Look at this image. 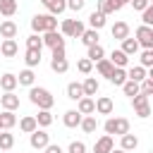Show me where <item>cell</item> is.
<instances>
[{"label":"cell","mask_w":153,"mask_h":153,"mask_svg":"<svg viewBox=\"0 0 153 153\" xmlns=\"http://www.w3.org/2000/svg\"><path fill=\"white\" fill-rule=\"evenodd\" d=\"M110 153H127V151H122V148H112Z\"/></svg>","instance_id":"cell-51"},{"label":"cell","mask_w":153,"mask_h":153,"mask_svg":"<svg viewBox=\"0 0 153 153\" xmlns=\"http://www.w3.org/2000/svg\"><path fill=\"white\" fill-rule=\"evenodd\" d=\"M12 146H14V134L0 131V151H10Z\"/></svg>","instance_id":"cell-39"},{"label":"cell","mask_w":153,"mask_h":153,"mask_svg":"<svg viewBox=\"0 0 153 153\" xmlns=\"http://www.w3.org/2000/svg\"><path fill=\"white\" fill-rule=\"evenodd\" d=\"M139 93H143V96H151V93H153V79H148V76H146V79L139 84Z\"/></svg>","instance_id":"cell-43"},{"label":"cell","mask_w":153,"mask_h":153,"mask_svg":"<svg viewBox=\"0 0 153 153\" xmlns=\"http://www.w3.org/2000/svg\"><path fill=\"white\" fill-rule=\"evenodd\" d=\"M29 143H31V148L43 151V148L50 143V136H48V131H45V129H36V131H31V134H29Z\"/></svg>","instance_id":"cell-6"},{"label":"cell","mask_w":153,"mask_h":153,"mask_svg":"<svg viewBox=\"0 0 153 153\" xmlns=\"http://www.w3.org/2000/svg\"><path fill=\"white\" fill-rule=\"evenodd\" d=\"M139 2H151V0H139Z\"/></svg>","instance_id":"cell-52"},{"label":"cell","mask_w":153,"mask_h":153,"mask_svg":"<svg viewBox=\"0 0 153 153\" xmlns=\"http://www.w3.org/2000/svg\"><path fill=\"white\" fill-rule=\"evenodd\" d=\"M0 124H2V131H10V129L17 124V115L10 112V110H2V112H0Z\"/></svg>","instance_id":"cell-24"},{"label":"cell","mask_w":153,"mask_h":153,"mask_svg":"<svg viewBox=\"0 0 153 153\" xmlns=\"http://www.w3.org/2000/svg\"><path fill=\"white\" fill-rule=\"evenodd\" d=\"M76 112L79 115H93L96 112V105H93V98H79L76 100Z\"/></svg>","instance_id":"cell-16"},{"label":"cell","mask_w":153,"mask_h":153,"mask_svg":"<svg viewBox=\"0 0 153 153\" xmlns=\"http://www.w3.org/2000/svg\"><path fill=\"white\" fill-rule=\"evenodd\" d=\"M139 60H141V67H143V69H146V67H153V50H143Z\"/></svg>","instance_id":"cell-45"},{"label":"cell","mask_w":153,"mask_h":153,"mask_svg":"<svg viewBox=\"0 0 153 153\" xmlns=\"http://www.w3.org/2000/svg\"><path fill=\"white\" fill-rule=\"evenodd\" d=\"M81 117H84V115H79L76 110H67V112L62 115V122H65V127L74 129V127H79V124H81Z\"/></svg>","instance_id":"cell-21"},{"label":"cell","mask_w":153,"mask_h":153,"mask_svg":"<svg viewBox=\"0 0 153 153\" xmlns=\"http://www.w3.org/2000/svg\"><path fill=\"white\" fill-rule=\"evenodd\" d=\"M122 91H124V96L134 98V96L139 93V84H136V81H129V79H127V81L122 84Z\"/></svg>","instance_id":"cell-41"},{"label":"cell","mask_w":153,"mask_h":153,"mask_svg":"<svg viewBox=\"0 0 153 153\" xmlns=\"http://www.w3.org/2000/svg\"><path fill=\"white\" fill-rule=\"evenodd\" d=\"M50 69H53V72H57V74H65V72L69 69L67 57H50Z\"/></svg>","instance_id":"cell-29"},{"label":"cell","mask_w":153,"mask_h":153,"mask_svg":"<svg viewBox=\"0 0 153 153\" xmlns=\"http://www.w3.org/2000/svg\"><path fill=\"white\" fill-rule=\"evenodd\" d=\"M120 50H122V53H124L127 57H129V55H136V53H139V43H136L134 38H124V41H122V48H120Z\"/></svg>","instance_id":"cell-35"},{"label":"cell","mask_w":153,"mask_h":153,"mask_svg":"<svg viewBox=\"0 0 153 153\" xmlns=\"http://www.w3.org/2000/svg\"><path fill=\"white\" fill-rule=\"evenodd\" d=\"M31 29H33V33L57 31V19L53 14H33L31 17Z\"/></svg>","instance_id":"cell-2"},{"label":"cell","mask_w":153,"mask_h":153,"mask_svg":"<svg viewBox=\"0 0 153 153\" xmlns=\"http://www.w3.org/2000/svg\"><path fill=\"white\" fill-rule=\"evenodd\" d=\"M134 36H136L134 41L139 43V48H143V50H153V29H151V26H143V24H141V26L136 29Z\"/></svg>","instance_id":"cell-5"},{"label":"cell","mask_w":153,"mask_h":153,"mask_svg":"<svg viewBox=\"0 0 153 153\" xmlns=\"http://www.w3.org/2000/svg\"><path fill=\"white\" fill-rule=\"evenodd\" d=\"M86 134H93L96 129H98V120H96V115H84L81 117V124H79Z\"/></svg>","instance_id":"cell-27"},{"label":"cell","mask_w":153,"mask_h":153,"mask_svg":"<svg viewBox=\"0 0 153 153\" xmlns=\"http://www.w3.org/2000/svg\"><path fill=\"white\" fill-rule=\"evenodd\" d=\"M67 98H69V100H79V98H84V91H81V84H79V81L67 84Z\"/></svg>","instance_id":"cell-33"},{"label":"cell","mask_w":153,"mask_h":153,"mask_svg":"<svg viewBox=\"0 0 153 153\" xmlns=\"http://www.w3.org/2000/svg\"><path fill=\"white\" fill-rule=\"evenodd\" d=\"M0 131H2V124H0Z\"/></svg>","instance_id":"cell-53"},{"label":"cell","mask_w":153,"mask_h":153,"mask_svg":"<svg viewBox=\"0 0 153 153\" xmlns=\"http://www.w3.org/2000/svg\"><path fill=\"white\" fill-rule=\"evenodd\" d=\"M0 105H2V110H10V112H14V110L19 108V96H14V91H10V93H2V96H0Z\"/></svg>","instance_id":"cell-11"},{"label":"cell","mask_w":153,"mask_h":153,"mask_svg":"<svg viewBox=\"0 0 153 153\" xmlns=\"http://www.w3.org/2000/svg\"><path fill=\"white\" fill-rule=\"evenodd\" d=\"M41 2L48 10V14H53V17H57V14H62L67 10V0H41Z\"/></svg>","instance_id":"cell-10"},{"label":"cell","mask_w":153,"mask_h":153,"mask_svg":"<svg viewBox=\"0 0 153 153\" xmlns=\"http://www.w3.org/2000/svg\"><path fill=\"white\" fill-rule=\"evenodd\" d=\"M141 22H143V26H151V24H153V5H148V7L141 12Z\"/></svg>","instance_id":"cell-44"},{"label":"cell","mask_w":153,"mask_h":153,"mask_svg":"<svg viewBox=\"0 0 153 153\" xmlns=\"http://www.w3.org/2000/svg\"><path fill=\"white\" fill-rule=\"evenodd\" d=\"M19 129H22L24 134H31V131H36V129H38V124H36V117H33V115H26V117H22V120H19Z\"/></svg>","instance_id":"cell-26"},{"label":"cell","mask_w":153,"mask_h":153,"mask_svg":"<svg viewBox=\"0 0 153 153\" xmlns=\"http://www.w3.org/2000/svg\"><path fill=\"white\" fill-rule=\"evenodd\" d=\"M17 31H19V26H17L12 19H5V22L0 24V36H2V38H14Z\"/></svg>","instance_id":"cell-19"},{"label":"cell","mask_w":153,"mask_h":153,"mask_svg":"<svg viewBox=\"0 0 153 153\" xmlns=\"http://www.w3.org/2000/svg\"><path fill=\"white\" fill-rule=\"evenodd\" d=\"M96 69H98V74H100V76H105V79H108V76H110V72H112L115 67H112V62H110L108 57H103V60H98V62H96Z\"/></svg>","instance_id":"cell-37"},{"label":"cell","mask_w":153,"mask_h":153,"mask_svg":"<svg viewBox=\"0 0 153 153\" xmlns=\"http://www.w3.org/2000/svg\"><path fill=\"white\" fill-rule=\"evenodd\" d=\"M146 76H148V72H146L141 65H136V67H129V69H127V79H129V81H136V84H141Z\"/></svg>","instance_id":"cell-20"},{"label":"cell","mask_w":153,"mask_h":153,"mask_svg":"<svg viewBox=\"0 0 153 153\" xmlns=\"http://www.w3.org/2000/svg\"><path fill=\"white\" fill-rule=\"evenodd\" d=\"M0 53H2L5 57H14V55L19 53V45H17V41H14V38H5V41L0 43Z\"/></svg>","instance_id":"cell-14"},{"label":"cell","mask_w":153,"mask_h":153,"mask_svg":"<svg viewBox=\"0 0 153 153\" xmlns=\"http://www.w3.org/2000/svg\"><path fill=\"white\" fill-rule=\"evenodd\" d=\"M110 33H112V38L124 41V38H129V24H127V22H115V24L110 26Z\"/></svg>","instance_id":"cell-13"},{"label":"cell","mask_w":153,"mask_h":153,"mask_svg":"<svg viewBox=\"0 0 153 153\" xmlns=\"http://www.w3.org/2000/svg\"><path fill=\"white\" fill-rule=\"evenodd\" d=\"M33 81H36V74H33V69H24V72H19V76H17V84H22V86H33Z\"/></svg>","instance_id":"cell-30"},{"label":"cell","mask_w":153,"mask_h":153,"mask_svg":"<svg viewBox=\"0 0 153 153\" xmlns=\"http://www.w3.org/2000/svg\"><path fill=\"white\" fill-rule=\"evenodd\" d=\"M76 69H79L81 74H91V69H93V62H91L88 57H81V60L76 62Z\"/></svg>","instance_id":"cell-42"},{"label":"cell","mask_w":153,"mask_h":153,"mask_svg":"<svg viewBox=\"0 0 153 153\" xmlns=\"http://www.w3.org/2000/svg\"><path fill=\"white\" fill-rule=\"evenodd\" d=\"M26 48H29V50H43V38H41L38 33H31V36L26 38Z\"/></svg>","instance_id":"cell-40"},{"label":"cell","mask_w":153,"mask_h":153,"mask_svg":"<svg viewBox=\"0 0 153 153\" xmlns=\"http://www.w3.org/2000/svg\"><path fill=\"white\" fill-rule=\"evenodd\" d=\"M117 2H120V7H124V5H129L131 0H117Z\"/></svg>","instance_id":"cell-50"},{"label":"cell","mask_w":153,"mask_h":153,"mask_svg":"<svg viewBox=\"0 0 153 153\" xmlns=\"http://www.w3.org/2000/svg\"><path fill=\"white\" fill-rule=\"evenodd\" d=\"M108 81H110V84H115V86H122V84L127 81V69H124V67H115V69L110 72Z\"/></svg>","instance_id":"cell-22"},{"label":"cell","mask_w":153,"mask_h":153,"mask_svg":"<svg viewBox=\"0 0 153 153\" xmlns=\"http://www.w3.org/2000/svg\"><path fill=\"white\" fill-rule=\"evenodd\" d=\"M105 22H108V19H105V14H100L98 10H96V12H91V17H88V24H91V29H93V31H100V29L105 26Z\"/></svg>","instance_id":"cell-28"},{"label":"cell","mask_w":153,"mask_h":153,"mask_svg":"<svg viewBox=\"0 0 153 153\" xmlns=\"http://www.w3.org/2000/svg\"><path fill=\"white\" fill-rule=\"evenodd\" d=\"M103 129H105L108 136H112V134H117V136L129 134V120L127 117H108L105 124H103Z\"/></svg>","instance_id":"cell-3"},{"label":"cell","mask_w":153,"mask_h":153,"mask_svg":"<svg viewBox=\"0 0 153 153\" xmlns=\"http://www.w3.org/2000/svg\"><path fill=\"white\" fill-rule=\"evenodd\" d=\"M86 57H88L91 62H98V60H103V57H105V50H103V45H100V43H96V45H88V53H86Z\"/></svg>","instance_id":"cell-32"},{"label":"cell","mask_w":153,"mask_h":153,"mask_svg":"<svg viewBox=\"0 0 153 153\" xmlns=\"http://www.w3.org/2000/svg\"><path fill=\"white\" fill-rule=\"evenodd\" d=\"M84 5H86V0H67V10H72V12L84 10Z\"/></svg>","instance_id":"cell-47"},{"label":"cell","mask_w":153,"mask_h":153,"mask_svg":"<svg viewBox=\"0 0 153 153\" xmlns=\"http://www.w3.org/2000/svg\"><path fill=\"white\" fill-rule=\"evenodd\" d=\"M122 7H120V2L117 0H98V12L100 14H112V12H120Z\"/></svg>","instance_id":"cell-18"},{"label":"cell","mask_w":153,"mask_h":153,"mask_svg":"<svg viewBox=\"0 0 153 153\" xmlns=\"http://www.w3.org/2000/svg\"><path fill=\"white\" fill-rule=\"evenodd\" d=\"M36 124H38V129L50 127V124H53V112H50V110H38V115H36Z\"/></svg>","instance_id":"cell-31"},{"label":"cell","mask_w":153,"mask_h":153,"mask_svg":"<svg viewBox=\"0 0 153 153\" xmlns=\"http://www.w3.org/2000/svg\"><path fill=\"white\" fill-rule=\"evenodd\" d=\"M53 57H65V45H60V48H53Z\"/></svg>","instance_id":"cell-49"},{"label":"cell","mask_w":153,"mask_h":153,"mask_svg":"<svg viewBox=\"0 0 153 153\" xmlns=\"http://www.w3.org/2000/svg\"><path fill=\"white\" fill-rule=\"evenodd\" d=\"M43 151H45V153H65V151H62V148H60L57 143H48V146H45Z\"/></svg>","instance_id":"cell-48"},{"label":"cell","mask_w":153,"mask_h":153,"mask_svg":"<svg viewBox=\"0 0 153 153\" xmlns=\"http://www.w3.org/2000/svg\"><path fill=\"white\" fill-rule=\"evenodd\" d=\"M41 38H43V45H48L50 50H53V48H60V45H65V36H62L60 31H45Z\"/></svg>","instance_id":"cell-9"},{"label":"cell","mask_w":153,"mask_h":153,"mask_svg":"<svg viewBox=\"0 0 153 153\" xmlns=\"http://www.w3.org/2000/svg\"><path fill=\"white\" fill-rule=\"evenodd\" d=\"M81 91H84L86 98H93V96L98 93V79H96V76H86L84 84H81Z\"/></svg>","instance_id":"cell-15"},{"label":"cell","mask_w":153,"mask_h":153,"mask_svg":"<svg viewBox=\"0 0 153 153\" xmlns=\"http://www.w3.org/2000/svg\"><path fill=\"white\" fill-rule=\"evenodd\" d=\"M17 12V0H0V14L2 17H12Z\"/></svg>","instance_id":"cell-38"},{"label":"cell","mask_w":153,"mask_h":153,"mask_svg":"<svg viewBox=\"0 0 153 153\" xmlns=\"http://www.w3.org/2000/svg\"><path fill=\"white\" fill-rule=\"evenodd\" d=\"M29 100H31L33 105H38V110H50V108L55 105L53 93H50L48 88H43V86H31V88H29Z\"/></svg>","instance_id":"cell-1"},{"label":"cell","mask_w":153,"mask_h":153,"mask_svg":"<svg viewBox=\"0 0 153 153\" xmlns=\"http://www.w3.org/2000/svg\"><path fill=\"white\" fill-rule=\"evenodd\" d=\"M81 38V43L88 48V45H96L98 43V31H93V29H84V33L79 36Z\"/></svg>","instance_id":"cell-34"},{"label":"cell","mask_w":153,"mask_h":153,"mask_svg":"<svg viewBox=\"0 0 153 153\" xmlns=\"http://www.w3.org/2000/svg\"><path fill=\"white\" fill-rule=\"evenodd\" d=\"M60 33H62V36H69V38H79V36L84 33V24H81L79 19H62Z\"/></svg>","instance_id":"cell-4"},{"label":"cell","mask_w":153,"mask_h":153,"mask_svg":"<svg viewBox=\"0 0 153 153\" xmlns=\"http://www.w3.org/2000/svg\"><path fill=\"white\" fill-rule=\"evenodd\" d=\"M67 153H86V143L84 141H72L69 148H67Z\"/></svg>","instance_id":"cell-46"},{"label":"cell","mask_w":153,"mask_h":153,"mask_svg":"<svg viewBox=\"0 0 153 153\" xmlns=\"http://www.w3.org/2000/svg\"><path fill=\"white\" fill-rule=\"evenodd\" d=\"M93 105H96V112H98V115H112V110H115V103H112L110 96H98V98H93Z\"/></svg>","instance_id":"cell-8"},{"label":"cell","mask_w":153,"mask_h":153,"mask_svg":"<svg viewBox=\"0 0 153 153\" xmlns=\"http://www.w3.org/2000/svg\"><path fill=\"white\" fill-rule=\"evenodd\" d=\"M131 105H134V110H136V115H139V117H148V115H151V103H148V96L136 93V96L131 98Z\"/></svg>","instance_id":"cell-7"},{"label":"cell","mask_w":153,"mask_h":153,"mask_svg":"<svg viewBox=\"0 0 153 153\" xmlns=\"http://www.w3.org/2000/svg\"><path fill=\"white\" fill-rule=\"evenodd\" d=\"M136 146H139V139H136L134 134H122V136H120V148H122V151L129 153V151H134Z\"/></svg>","instance_id":"cell-23"},{"label":"cell","mask_w":153,"mask_h":153,"mask_svg":"<svg viewBox=\"0 0 153 153\" xmlns=\"http://www.w3.org/2000/svg\"><path fill=\"white\" fill-rule=\"evenodd\" d=\"M115 148V141H112V136H108V134H103L96 143H93V153H110Z\"/></svg>","instance_id":"cell-12"},{"label":"cell","mask_w":153,"mask_h":153,"mask_svg":"<svg viewBox=\"0 0 153 153\" xmlns=\"http://www.w3.org/2000/svg\"><path fill=\"white\" fill-rule=\"evenodd\" d=\"M24 62H26L29 69L38 67V65H41V50H29V48H26V53H24Z\"/></svg>","instance_id":"cell-25"},{"label":"cell","mask_w":153,"mask_h":153,"mask_svg":"<svg viewBox=\"0 0 153 153\" xmlns=\"http://www.w3.org/2000/svg\"><path fill=\"white\" fill-rule=\"evenodd\" d=\"M108 60L112 62V67H127V62H129V57H127L122 50H112V55H110Z\"/></svg>","instance_id":"cell-36"},{"label":"cell","mask_w":153,"mask_h":153,"mask_svg":"<svg viewBox=\"0 0 153 153\" xmlns=\"http://www.w3.org/2000/svg\"><path fill=\"white\" fill-rule=\"evenodd\" d=\"M19 84H17V74H2L0 76V91H5V93H10V91H14Z\"/></svg>","instance_id":"cell-17"}]
</instances>
